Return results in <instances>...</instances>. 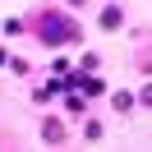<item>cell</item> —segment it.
Returning a JSON list of instances; mask_svg holds the SVG:
<instances>
[{"instance_id": "6da1fadb", "label": "cell", "mask_w": 152, "mask_h": 152, "mask_svg": "<svg viewBox=\"0 0 152 152\" xmlns=\"http://www.w3.org/2000/svg\"><path fill=\"white\" fill-rule=\"evenodd\" d=\"M37 28L46 32V42H74V37H78V32L69 28L65 19H56V14H46V19H37Z\"/></svg>"}]
</instances>
